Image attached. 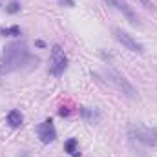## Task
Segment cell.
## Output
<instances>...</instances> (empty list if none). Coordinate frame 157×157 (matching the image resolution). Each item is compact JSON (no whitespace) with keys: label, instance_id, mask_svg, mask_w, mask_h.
<instances>
[{"label":"cell","instance_id":"6da1fadb","mask_svg":"<svg viewBox=\"0 0 157 157\" xmlns=\"http://www.w3.org/2000/svg\"><path fill=\"white\" fill-rule=\"evenodd\" d=\"M33 60L26 42H11L9 46H6L2 57H0V75L17 71L20 68H24L26 64H29Z\"/></svg>","mask_w":157,"mask_h":157},{"label":"cell","instance_id":"7a4b0ae2","mask_svg":"<svg viewBox=\"0 0 157 157\" xmlns=\"http://www.w3.org/2000/svg\"><path fill=\"white\" fill-rule=\"evenodd\" d=\"M130 137L132 141L150 146V148H157V128H148V126H133L130 128Z\"/></svg>","mask_w":157,"mask_h":157},{"label":"cell","instance_id":"3957f363","mask_svg":"<svg viewBox=\"0 0 157 157\" xmlns=\"http://www.w3.org/2000/svg\"><path fill=\"white\" fill-rule=\"evenodd\" d=\"M106 77H108V80L117 88L121 93H124L126 97H130V99H135V97H137V90L132 86V82H130L128 78L124 77V75H121L119 71H115V70H108Z\"/></svg>","mask_w":157,"mask_h":157},{"label":"cell","instance_id":"277c9868","mask_svg":"<svg viewBox=\"0 0 157 157\" xmlns=\"http://www.w3.org/2000/svg\"><path fill=\"white\" fill-rule=\"evenodd\" d=\"M66 66H68V59H66V55H64L62 48H60L59 44H57V46H53V49H51L49 73H51V75H55V77H60V75L64 73Z\"/></svg>","mask_w":157,"mask_h":157},{"label":"cell","instance_id":"5b68a950","mask_svg":"<svg viewBox=\"0 0 157 157\" xmlns=\"http://www.w3.org/2000/svg\"><path fill=\"white\" fill-rule=\"evenodd\" d=\"M113 33H115V39H117L126 49H130L132 53H139V55L144 53V46H143L141 42H137L130 33H126V31H122V29H119V28L113 29Z\"/></svg>","mask_w":157,"mask_h":157},{"label":"cell","instance_id":"8992f818","mask_svg":"<svg viewBox=\"0 0 157 157\" xmlns=\"http://www.w3.org/2000/svg\"><path fill=\"white\" fill-rule=\"evenodd\" d=\"M37 133H39L40 141H42L44 144L53 143L55 137H57V130H55V126H53V121H51V119H46L44 122H40L39 126H37Z\"/></svg>","mask_w":157,"mask_h":157},{"label":"cell","instance_id":"52a82bcc","mask_svg":"<svg viewBox=\"0 0 157 157\" xmlns=\"http://www.w3.org/2000/svg\"><path fill=\"white\" fill-rule=\"evenodd\" d=\"M104 2H106L110 7L117 9L119 13H122V15H124V17H126V18H128L132 24H135V22H137V17H135L133 9H132V7H130V6H128L124 0H104Z\"/></svg>","mask_w":157,"mask_h":157},{"label":"cell","instance_id":"ba28073f","mask_svg":"<svg viewBox=\"0 0 157 157\" xmlns=\"http://www.w3.org/2000/svg\"><path fill=\"white\" fill-rule=\"evenodd\" d=\"M22 113L18 112V110H11L9 113H7V124L11 126V128H18V126H22Z\"/></svg>","mask_w":157,"mask_h":157},{"label":"cell","instance_id":"9c48e42d","mask_svg":"<svg viewBox=\"0 0 157 157\" xmlns=\"http://www.w3.org/2000/svg\"><path fill=\"white\" fill-rule=\"evenodd\" d=\"M64 148H66V152L70 154V155H75V154H78V148H77V141L75 139H70L66 144H64Z\"/></svg>","mask_w":157,"mask_h":157},{"label":"cell","instance_id":"30bf717a","mask_svg":"<svg viewBox=\"0 0 157 157\" xmlns=\"http://www.w3.org/2000/svg\"><path fill=\"white\" fill-rule=\"evenodd\" d=\"M2 35H20V29L17 26H13V28H7V29H2Z\"/></svg>","mask_w":157,"mask_h":157},{"label":"cell","instance_id":"8fae6325","mask_svg":"<svg viewBox=\"0 0 157 157\" xmlns=\"http://www.w3.org/2000/svg\"><path fill=\"white\" fill-rule=\"evenodd\" d=\"M18 9H20V6H18L17 2H11V4H9V7H7V13H17Z\"/></svg>","mask_w":157,"mask_h":157},{"label":"cell","instance_id":"7c38bea8","mask_svg":"<svg viewBox=\"0 0 157 157\" xmlns=\"http://www.w3.org/2000/svg\"><path fill=\"white\" fill-rule=\"evenodd\" d=\"M139 2H141V4H143L146 9H154V4H152L150 0H139Z\"/></svg>","mask_w":157,"mask_h":157},{"label":"cell","instance_id":"4fadbf2b","mask_svg":"<svg viewBox=\"0 0 157 157\" xmlns=\"http://www.w3.org/2000/svg\"><path fill=\"white\" fill-rule=\"evenodd\" d=\"M59 115H62V117H64V115H70V110H64V108H60V110H59Z\"/></svg>","mask_w":157,"mask_h":157},{"label":"cell","instance_id":"5bb4252c","mask_svg":"<svg viewBox=\"0 0 157 157\" xmlns=\"http://www.w3.org/2000/svg\"><path fill=\"white\" fill-rule=\"evenodd\" d=\"M59 2H60V4H66V6H70V7L73 6V0H59Z\"/></svg>","mask_w":157,"mask_h":157}]
</instances>
